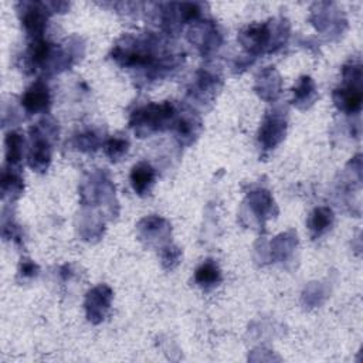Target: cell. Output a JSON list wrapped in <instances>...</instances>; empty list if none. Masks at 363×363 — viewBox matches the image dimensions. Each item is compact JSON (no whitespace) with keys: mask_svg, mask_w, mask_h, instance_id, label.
Returning <instances> with one entry per match:
<instances>
[{"mask_svg":"<svg viewBox=\"0 0 363 363\" xmlns=\"http://www.w3.org/2000/svg\"><path fill=\"white\" fill-rule=\"evenodd\" d=\"M176 118V109L170 102L165 104H149L138 111L133 112L131 126L136 128V132H140L141 128H148L151 131H162L169 126Z\"/></svg>","mask_w":363,"mask_h":363,"instance_id":"6da1fadb","label":"cell"},{"mask_svg":"<svg viewBox=\"0 0 363 363\" xmlns=\"http://www.w3.org/2000/svg\"><path fill=\"white\" fill-rule=\"evenodd\" d=\"M21 104L30 113L43 112L50 105V91L49 87L41 81L34 82L21 97Z\"/></svg>","mask_w":363,"mask_h":363,"instance_id":"7a4b0ae2","label":"cell"},{"mask_svg":"<svg viewBox=\"0 0 363 363\" xmlns=\"http://www.w3.org/2000/svg\"><path fill=\"white\" fill-rule=\"evenodd\" d=\"M21 21L29 34L38 37L43 34L45 25H47V14H45L41 5L29 3L25 13H23Z\"/></svg>","mask_w":363,"mask_h":363,"instance_id":"3957f363","label":"cell"},{"mask_svg":"<svg viewBox=\"0 0 363 363\" xmlns=\"http://www.w3.org/2000/svg\"><path fill=\"white\" fill-rule=\"evenodd\" d=\"M333 98L339 109H342L348 113L358 112L362 107L360 84H348L346 88L336 89Z\"/></svg>","mask_w":363,"mask_h":363,"instance_id":"277c9868","label":"cell"},{"mask_svg":"<svg viewBox=\"0 0 363 363\" xmlns=\"http://www.w3.org/2000/svg\"><path fill=\"white\" fill-rule=\"evenodd\" d=\"M155 177H156L155 169L149 164L141 162L132 168L131 185L136 193L144 196L151 190L152 185L155 184Z\"/></svg>","mask_w":363,"mask_h":363,"instance_id":"5b68a950","label":"cell"},{"mask_svg":"<svg viewBox=\"0 0 363 363\" xmlns=\"http://www.w3.org/2000/svg\"><path fill=\"white\" fill-rule=\"evenodd\" d=\"M111 301V291L107 287H98L88 292L87 297V309L89 320L94 321V318H98V321L104 320V311L109 308Z\"/></svg>","mask_w":363,"mask_h":363,"instance_id":"8992f818","label":"cell"},{"mask_svg":"<svg viewBox=\"0 0 363 363\" xmlns=\"http://www.w3.org/2000/svg\"><path fill=\"white\" fill-rule=\"evenodd\" d=\"M285 133V122L278 117H270L261 126L260 141L265 148H274Z\"/></svg>","mask_w":363,"mask_h":363,"instance_id":"52a82bcc","label":"cell"},{"mask_svg":"<svg viewBox=\"0 0 363 363\" xmlns=\"http://www.w3.org/2000/svg\"><path fill=\"white\" fill-rule=\"evenodd\" d=\"M270 29L267 25H256L241 33V43L250 52H261L270 41Z\"/></svg>","mask_w":363,"mask_h":363,"instance_id":"ba28073f","label":"cell"},{"mask_svg":"<svg viewBox=\"0 0 363 363\" xmlns=\"http://www.w3.org/2000/svg\"><path fill=\"white\" fill-rule=\"evenodd\" d=\"M50 159H52V149H50V144L45 141V140H36L30 155H29V164L33 169L43 172L47 169L49 164H50Z\"/></svg>","mask_w":363,"mask_h":363,"instance_id":"9c48e42d","label":"cell"},{"mask_svg":"<svg viewBox=\"0 0 363 363\" xmlns=\"http://www.w3.org/2000/svg\"><path fill=\"white\" fill-rule=\"evenodd\" d=\"M196 283L203 288H212L221 281V272L213 261L203 263L195 272Z\"/></svg>","mask_w":363,"mask_h":363,"instance_id":"30bf717a","label":"cell"},{"mask_svg":"<svg viewBox=\"0 0 363 363\" xmlns=\"http://www.w3.org/2000/svg\"><path fill=\"white\" fill-rule=\"evenodd\" d=\"M332 221H333V213L331 209H328V208L315 209L314 213L311 214V219H309V229L315 234L320 236L329 229Z\"/></svg>","mask_w":363,"mask_h":363,"instance_id":"8fae6325","label":"cell"},{"mask_svg":"<svg viewBox=\"0 0 363 363\" xmlns=\"http://www.w3.org/2000/svg\"><path fill=\"white\" fill-rule=\"evenodd\" d=\"M23 152V138L17 132H10L6 138V157L8 162L16 165L20 162Z\"/></svg>","mask_w":363,"mask_h":363,"instance_id":"7c38bea8","label":"cell"},{"mask_svg":"<svg viewBox=\"0 0 363 363\" xmlns=\"http://www.w3.org/2000/svg\"><path fill=\"white\" fill-rule=\"evenodd\" d=\"M29 57L33 65H44L52 57V44L44 40L34 41L29 50Z\"/></svg>","mask_w":363,"mask_h":363,"instance_id":"4fadbf2b","label":"cell"},{"mask_svg":"<svg viewBox=\"0 0 363 363\" xmlns=\"http://www.w3.org/2000/svg\"><path fill=\"white\" fill-rule=\"evenodd\" d=\"M315 93V87H314V81L309 77H302L300 84L294 88V102L297 101V104L305 102V101H311Z\"/></svg>","mask_w":363,"mask_h":363,"instance_id":"5bb4252c","label":"cell"},{"mask_svg":"<svg viewBox=\"0 0 363 363\" xmlns=\"http://www.w3.org/2000/svg\"><path fill=\"white\" fill-rule=\"evenodd\" d=\"M128 141L121 138H111L105 145V152L111 157V161H120V159L128 152Z\"/></svg>","mask_w":363,"mask_h":363,"instance_id":"9a60e30c","label":"cell"},{"mask_svg":"<svg viewBox=\"0 0 363 363\" xmlns=\"http://www.w3.org/2000/svg\"><path fill=\"white\" fill-rule=\"evenodd\" d=\"M21 271L25 272V276H36L37 267H36L33 263L26 261V263H23V265H21Z\"/></svg>","mask_w":363,"mask_h":363,"instance_id":"2e32d148","label":"cell"}]
</instances>
